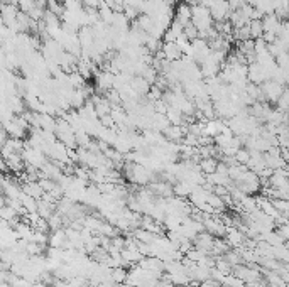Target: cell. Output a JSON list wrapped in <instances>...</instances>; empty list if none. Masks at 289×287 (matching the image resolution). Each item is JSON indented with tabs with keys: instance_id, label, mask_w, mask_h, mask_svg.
<instances>
[{
	"instance_id": "obj_1",
	"label": "cell",
	"mask_w": 289,
	"mask_h": 287,
	"mask_svg": "<svg viewBox=\"0 0 289 287\" xmlns=\"http://www.w3.org/2000/svg\"><path fill=\"white\" fill-rule=\"evenodd\" d=\"M193 26L201 32H206L210 29L215 27V21L211 17V12L208 7L205 6H195L193 7V19H191Z\"/></svg>"
},
{
	"instance_id": "obj_2",
	"label": "cell",
	"mask_w": 289,
	"mask_h": 287,
	"mask_svg": "<svg viewBox=\"0 0 289 287\" xmlns=\"http://www.w3.org/2000/svg\"><path fill=\"white\" fill-rule=\"evenodd\" d=\"M261 88H262L264 100H266L267 103H277L279 98H281L284 93V90H286V86L277 83V81L274 80H267L261 85Z\"/></svg>"
},
{
	"instance_id": "obj_3",
	"label": "cell",
	"mask_w": 289,
	"mask_h": 287,
	"mask_svg": "<svg viewBox=\"0 0 289 287\" xmlns=\"http://www.w3.org/2000/svg\"><path fill=\"white\" fill-rule=\"evenodd\" d=\"M210 12H211V17H213L215 22H225V21H228L230 16H232L234 7L230 6L228 0H216L213 6L210 7Z\"/></svg>"
},
{
	"instance_id": "obj_4",
	"label": "cell",
	"mask_w": 289,
	"mask_h": 287,
	"mask_svg": "<svg viewBox=\"0 0 289 287\" xmlns=\"http://www.w3.org/2000/svg\"><path fill=\"white\" fill-rule=\"evenodd\" d=\"M247 78H249L250 83L262 85L264 81L271 80V73H269L262 65H259V63L255 61V63H250V65H249V75H247Z\"/></svg>"
},
{
	"instance_id": "obj_5",
	"label": "cell",
	"mask_w": 289,
	"mask_h": 287,
	"mask_svg": "<svg viewBox=\"0 0 289 287\" xmlns=\"http://www.w3.org/2000/svg\"><path fill=\"white\" fill-rule=\"evenodd\" d=\"M161 54L164 58L166 61L169 63H176V61H181L185 54H183L181 47L178 46V42H162L161 46Z\"/></svg>"
},
{
	"instance_id": "obj_6",
	"label": "cell",
	"mask_w": 289,
	"mask_h": 287,
	"mask_svg": "<svg viewBox=\"0 0 289 287\" xmlns=\"http://www.w3.org/2000/svg\"><path fill=\"white\" fill-rule=\"evenodd\" d=\"M191 19H193V7L188 6L185 2L178 4L175 9V21L186 27L188 24H191Z\"/></svg>"
},
{
	"instance_id": "obj_7",
	"label": "cell",
	"mask_w": 289,
	"mask_h": 287,
	"mask_svg": "<svg viewBox=\"0 0 289 287\" xmlns=\"http://www.w3.org/2000/svg\"><path fill=\"white\" fill-rule=\"evenodd\" d=\"M218 162L220 159L216 157H205L200 160V171L206 174V176H210V174H215L216 169H218Z\"/></svg>"
},
{
	"instance_id": "obj_8",
	"label": "cell",
	"mask_w": 289,
	"mask_h": 287,
	"mask_svg": "<svg viewBox=\"0 0 289 287\" xmlns=\"http://www.w3.org/2000/svg\"><path fill=\"white\" fill-rule=\"evenodd\" d=\"M249 29H250V39L257 41L264 36V24H262V19H254L252 22L249 24Z\"/></svg>"
},
{
	"instance_id": "obj_9",
	"label": "cell",
	"mask_w": 289,
	"mask_h": 287,
	"mask_svg": "<svg viewBox=\"0 0 289 287\" xmlns=\"http://www.w3.org/2000/svg\"><path fill=\"white\" fill-rule=\"evenodd\" d=\"M249 160H250V150H249V149L242 147L237 154H235V162H237V164H242V166H247Z\"/></svg>"
},
{
	"instance_id": "obj_10",
	"label": "cell",
	"mask_w": 289,
	"mask_h": 287,
	"mask_svg": "<svg viewBox=\"0 0 289 287\" xmlns=\"http://www.w3.org/2000/svg\"><path fill=\"white\" fill-rule=\"evenodd\" d=\"M185 37L188 39V41H191V42L196 41V39L200 37V31L195 26H193V22L188 24V26L185 27Z\"/></svg>"
},
{
	"instance_id": "obj_11",
	"label": "cell",
	"mask_w": 289,
	"mask_h": 287,
	"mask_svg": "<svg viewBox=\"0 0 289 287\" xmlns=\"http://www.w3.org/2000/svg\"><path fill=\"white\" fill-rule=\"evenodd\" d=\"M112 279H113V282H119L120 284V282H125L129 279V274L122 269V267H115L112 272Z\"/></svg>"
},
{
	"instance_id": "obj_12",
	"label": "cell",
	"mask_w": 289,
	"mask_h": 287,
	"mask_svg": "<svg viewBox=\"0 0 289 287\" xmlns=\"http://www.w3.org/2000/svg\"><path fill=\"white\" fill-rule=\"evenodd\" d=\"M17 4H19V9H21L22 12H27V14L37 6L36 0H17Z\"/></svg>"
},
{
	"instance_id": "obj_13",
	"label": "cell",
	"mask_w": 289,
	"mask_h": 287,
	"mask_svg": "<svg viewBox=\"0 0 289 287\" xmlns=\"http://www.w3.org/2000/svg\"><path fill=\"white\" fill-rule=\"evenodd\" d=\"M83 4H85V9H96V11H98L105 4V0H83Z\"/></svg>"
},
{
	"instance_id": "obj_14",
	"label": "cell",
	"mask_w": 289,
	"mask_h": 287,
	"mask_svg": "<svg viewBox=\"0 0 289 287\" xmlns=\"http://www.w3.org/2000/svg\"><path fill=\"white\" fill-rule=\"evenodd\" d=\"M262 2H264V0H247V4H249V6H252L254 9H257L259 6H261Z\"/></svg>"
}]
</instances>
